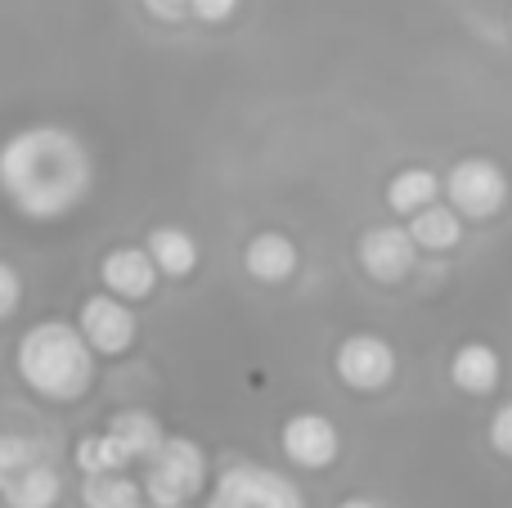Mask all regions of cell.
Returning <instances> with one entry per match:
<instances>
[{
    "instance_id": "cell-5",
    "label": "cell",
    "mask_w": 512,
    "mask_h": 508,
    "mask_svg": "<svg viewBox=\"0 0 512 508\" xmlns=\"http://www.w3.org/2000/svg\"><path fill=\"white\" fill-rule=\"evenodd\" d=\"M445 194H450V207L459 216L486 221V216H495L499 207H504L508 176L490 158H463V162H454V171L445 176Z\"/></svg>"
},
{
    "instance_id": "cell-6",
    "label": "cell",
    "mask_w": 512,
    "mask_h": 508,
    "mask_svg": "<svg viewBox=\"0 0 512 508\" xmlns=\"http://www.w3.org/2000/svg\"><path fill=\"white\" fill-rule=\"evenodd\" d=\"M391 374H396V351L373 333H355L337 347V378L355 392H378L391 383Z\"/></svg>"
},
{
    "instance_id": "cell-16",
    "label": "cell",
    "mask_w": 512,
    "mask_h": 508,
    "mask_svg": "<svg viewBox=\"0 0 512 508\" xmlns=\"http://www.w3.org/2000/svg\"><path fill=\"white\" fill-rule=\"evenodd\" d=\"M436 194H441V180H436L427 167H405L400 176H391V185H387V203L396 207V212H405V216L432 207Z\"/></svg>"
},
{
    "instance_id": "cell-15",
    "label": "cell",
    "mask_w": 512,
    "mask_h": 508,
    "mask_svg": "<svg viewBox=\"0 0 512 508\" xmlns=\"http://www.w3.org/2000/svg\"><path fill=\"white\" fill-rule=\"evenodd\" d=\"M81 504L86 508H140L144 482H131L126 473H86V482H81Z\"/></svg>"
},
{
    "instance_id": "cell-7",
    "label": "cell",
    "mask_w": 512,
    "mask_h": 508,
    "mask_svg": "<svg viewBox=\"0 0 512 508\" xmlns=\"http://www.w3.org/2000/svg\"><path fill=\"white\" fill-rule=\"evenodd\" d=\"M418 261V243L409 230H400V225H378V230H369L360 239V266L369 279H378V284H396V279H405L409 270H414Z\"/></svg>"
},
{
    "instance_id": "cell-11",
    "label": "cell",
    "mask_w": 512,
    "mask_h": 508,
    "mask_svg": "<svg viewBox=\"0 0 512 508\" xmlns=\"http://www.w3.org/2000/svg\"><path fill=\"white\" fill-rule=\"evenodd\" d=\"M243 266H248L261 284H283V279L297 270V243H292L288 234H279V230H265V234H256V239L248 243Z\"/></svg>"
},
{
    "instance_id": "cell-25",
    "label": "cell",
    "mask_w": 512,
    "mask_h": 508,
    "mask_svg": "<svg viewBox=\"0 0 512 508\" xmlns=\"http://www.w3.org/2000/svg\"><path fill=\"white\" fill-rule=\"evenodd\" d=\"M337 508H382L378 500H364V495H355V500H342Z\"/></svg>"
},
{
    "instance_id": "cell-24",
    "label": "cell",
    "mask_w": 512,
    "mask_h": 508,
    "mask_svg": "<svg viewBox=\"0 0 512 508\" xmlns=\"http://www.w3.org/2000/svg\"><path fill=\"white\" fill-rule=\"evenodd\" d=\"M234 5H239V0H194V18H203V23H225V18L234 14Z\"/></svg>"
},
{
    "instance_id": "cell-23",
    "label": "cell",
    "mask_w": 512,
    "mask_h": 508,
    "mask_svg": "<svg viewBox=\"0 0 512 508\" xmlns=\"http://www.w3.org/2000/svg\"><path fill=\"white\" fill-rule=\"evenodd\" d=\"M490 441H495V450L499 455H508L512 459V405H504V410L490 419Z\"/></svg>"
},
{
    "instance_id": "cell-10",
    "label": "cell",
    "mask_w": 512,
    "mask_h": 508,
    "mask_svg": "<svg viewBox=\"0 0 512 508\" xmlns=\"http://www.w3.org/2000/svg\"><path fill=\"white\" fill-rule=\"evenodd\" d=\"M104 284L117 297L144 302L153 293V284H158V261H153L149 248H113L104 257Z\"/></svg>"
},
{
    "instance_id": "cell-17",
    "label": "cell",
    "mask_w": 512,
    "mask_h": 508,
    "mask_svg": "<svg viewBox=\"0 0 512 508\" xmlns=\"http://www.w3.org/2000/svg\"><path fill=\"white\" fill-rule=\"evenodd\" d=\"M149 252H153V261H158L162 275H171V279L189 275V270L198 266V243L189 239L185 230H176V225H162V230H153L149 234Z\"/></svg>"
},
{
    "instance_id": "cell-13",
    "label": "cell",
    "mask_w": 512,
    "mask_h": 508,
    "mask_svg": "<svg viewBox=\"0 0 512 508\" xmlns=\"http://www.w3.org/2000/svg\"><path fill=\"white\" fill-rule=\"evenodd\" d=\"M450 378H454V387H459V392H468V396L495 392V383H499V356L486 347V342H468V347L454 351Z\"/></svg>"
},
{
    "instance_id": "cell-26",
    "label": "cell",
    "mask_w": 512,
    "mask_h": 508,
    "mask_svg": "<svg viewBox=\"0 0 512 508\" xmlns=\"http://www.w3.org/2000/svg\"><path fill=\"white\" fill-rule=\"evenodd\" d=\"M140 508H176V504H158V500H149V495H144V504Z\"/></svg>"
},
{
    "instance_id": "cell-19",
    "label": "cell",
    "mask_w": 512,
    "mask_h": 508,
    "mask_svg": "<svg viewBox=\"0 0 512 508\" xmlns=\"http://www.w3.org/2000/svg\"><path fill=\"white\" fill-rule=\"evenodd\" d=\"M126 464H131V455H126V450L117 446L108 432L81 437V446H77V468H81V473H122Z\"/></svg>"
},
{
    "instance_id": "cell-8",
    "label": "cell",
    "mask_w": 512,
    "mask_h": 508,
    "mask_svg": "<svg viewBox=\"0 0 512 508\" xmlns=\"http://www.w3.org/2000/svg\"><path fill=\"white\" fill-rule=\"evenodd\" d=\"M342 450V437H337L333 419L324 414H292L283 423V455L297 468H328Z\"/></svg>"
},
{
    "instance_id": "cell-4",
    "label": "cell",
    "mask_w": 512,
    "mask_h": 508,
    "mask_svg": "<svg viewBox=\"0 0 512 508\" xmlns=\"http://www.w3.org/2000/svg\"><path fill=\"white\" fill-rule=\"evenodd\" d=\"M207 508H306V504H301V491L283 473L243 459V464H230L216 477Z\"/></svg>"
},
{
    "instance_id": "cell-12",
    "label": "cell",
    "mask_w": 512,
    "mask_h": 508,
    "mask_svg": "<svg viewBox=\"0 0 512 508\" xmlns=\"http://www.w3.org/2000/svg\"><path fill=\"white\" fill-rule=\"evenodd\" d=\"M104 432L117 441V446L126 450V455H131V464H135V459H140V464H144V459H149V455H158V446H162V441H167V432H162V423L153 419L149 410H122L113 423H108Z\"/></svg>"
},
{
    "instance_id": "cell-18",
    "label": "cell",
    "mask_w": 512,
    "mask_h": 508,
    "mask_svg": "<svg viewBox=\"0 0 512 508\" xmlns=\"http://www.w3.org/2000/svg\"><path fill=\"white\" fill-rule=\"evenodd\" d=\"M409 234H414L418 248H432V252H445L459 243L463 234V221L454 207H423V212H414V221H409Z\"/></svg>"
},
{
    "instance_id": "cell-20",
    "label": "cell",
    "mask_w": 512,
    "mask_h": 508,
    "mask_svg": "<svg viewBox=\"0 0 512 508\" xmlns=\"http://www.w3.org/2000/svg\"><path fill=\"white\" fill-rule=\"evenodd\" d=\"M36 459H45L36 441H27V437H14V432H5V437H0V491H5V486L14 482V477L23 473V468H32Z\"/></svg>"
},
{
    "instance_id": "cell-9",
    "label": "cell",
    "mask_w": 512,
    "mask_h": 508,
    "mask_svg": "<svg viewBox=\"0 0 512 508\" xmlns=\"http://www.w3.org/2000/svg\"><path fill=\"white\" fill-rule=\"evenodd\" d=\"M77 329L86 333V342L99 356H117V351H126L135 342V315L126 311L117 297H90V302L81 306Z\"/></svg>"
},
{
    "instance_id": "cell-22",
    "label": "cell",
    "mask_w": 512,
    "mask_h": 508,
    "mask_svg": "<svg viewBox=\"0 0 512 508\" xmlns=\"http://www.w3.org/2000/svg\"><path fill=\"white\" fill-rule=\"evenodd\" d=\"M18 293H23V288H18L14 266H5V261H0V320H9V315L18 311Z\"/></svg>"
},
{
    "instance_id": "cell-2",
    "label": "cell",
    "mask_w": 512,
    "mask_h": 508,
    "mask_svg": "<svg viewBox=\"0 0 512 508\" xmlns=\"http://www.w3.org/2000/svg\"><path fill=\"white\" fill-rule=\"evenodd\" d=\"M18 374L45 401H77L95 378V347L63 320H41L18 342Z\"/></svg>"
},
{
    "instance_id": "cell-21",
    "label": "cell",
    "mask_w": 512,
    "mask_h": 508,
    "mask_svg": "<svg viewBox=\"0 0 512 508\" xmlns=\"http://www.w3.org/2000/svg\"><path fill=\"white\" fill-rule=\"evenodd\" d=\"M158 23H180V18H194V0H144Z\"/></svg>"
},
{
    "instance_id": "cell-14",
    "label": "cell",
    "mask_w": 512,
    "mask_h": 508,
    "mask_svg": "<svg viewBox=\"0 0 512 508\" xmlns=\"http://www.w3.org/2000/svg\"><path fill=\"white\" fill-rule=\"evenodd\" d=\"M0 500L9 508H54L59 504V473H54V464L50 459H36L32 468H23V473L0 491Z\"/></svg>"
},
{
    "instance_id": "cell-1",
    "label": "cell",
    "mask_w": 512,
    "mask_h": 508,
    "mask_svg": "<svg viewBox=\"0 0 512 508\" xmlns=\"http://www.w3.org/2000/svg\"><path fill=\"white\" fill-rule=\"evenodd\" d=\"M95 185L86 144L63 126H27L0 144V194L32 221L68 216Z\"/></svg>"
},
{
    "instance_id": "cell-3",
    "label": "cell",
    "mask_w": 512,
    "mask_h": 508,
    "mask_svg": "<svg viewBox=\"0 0 512 508\" xmlns=\"http://www.w3.org/2000/svg\"><path fill=\"white\" fill-rule=\"evenodd\" d=\"M140 482H144V495H149V500L185 508L198 491H203L207 459H203V450H198L189 437H167L158 446V455L144 459V477H140Z\"/></svg>"
}]
</instances>
